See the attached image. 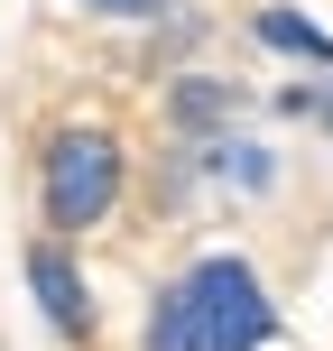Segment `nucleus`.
<instances>
[{
  "label": "nucleus",
  "instance_id": "f03ea898",
  "mask_svg": "<svg viewBox=\"0 0 333 351\" xmlns=\"http://www.w3.org/2000/svg\"><path fill=\"white\" fill-rule=\"evenodd\" d=\"M37 204H47L56 231H93L121 204V139L111 130H56L47 167H37Z\"/></svg>",
  "mask_w": 333,
  "mask_h": 351
},
{
  "label": "nucleus",
  "instance_id": "7ed1b4c3",
  "mask_svg": "<svg viewBox=\"0 0 333 351\" xmlns=\"http://www.w3.org/2000/svg\"><path fill=\"white\" fill-rule=\"evenodd\" d=\"M28 287H37V305H47V324H56L65 342L93 333V305H84V287H74V268H65V250H56V241L28 250Z\"/></svg>",
  "mask_w": 333,
  "mask_h": 351
},
{
  "label": "nucleus",
  "instance_id": "f257e3e1",
  "mask_svg": "<svg viewBox=\"0 0 333 351\" xmlns=\"http://www.w3.org/2000/svg\"><path fill=\"white\" fill-rule=\"evenodd\" d=\"M268 333H278V305L250 259H204L148 305V351H260Z\"/></svg>",
  "mask_w": 333,
  "mask_h": 351
},
{
  "label": "nucleus",
  "instance_id": "0eeeda50",
  "mask_svg": "<svg viewBox=\"0 0 333 351\" xmlns=\"http://www.w3.org/2000/svg\"><path fill=\"white\" fill-rule=\"evenodd\" d=\"M315 121H324V130H333V93H315Z\"/></svg>",
  "mask_w": 333,
  "mask_h": 351
},
{
  "label": "nucleus",
  "instance_id": "20e7f679",
  "mask_svg": "<svg viewBox=\"0 0 333 351\" xmlns=\"http://www.w3.org/2000/svg\"><path fill=\"white\" fill-rule=\"evenodd\" d=\"M260 37H268L278 56H306V65H324V74H333V37L315 28V19H297V10H260Z\"/></svg>",
  "mask_w": 333,
  "mask_h": 351
},
{
  "label": "nucleus",
  "instance_id": "39448f33",
  "mask_svg": "<svg viewBox=\"0 0 333 351\" xmlns=\"http://www.w3.org/2000/svg\"><path fill=\"white\" fill-rule=\"evenodd\" d=\"M167 111H176V130H213V121H231V111H241V93L194 74V84H176V93H167Z\"/></svg>",
  "mask_w": 333,
  "mask_h": 351
},
{
  "label": "nucleus",
  "instance_id": "423d86ee",
  "mask_svg": "<svg viewBox=\"0 0 333 351\" xmlns=\"http://www.w3.org/2000/svg\"><path fill=\"white\" fill-rule=\"evenodd\" d=\"M93 10H111V19H158L167 0H93Z\"/></svg>",
  "mask_w": 333,
  "mask_h": 351
}]
</instances>
